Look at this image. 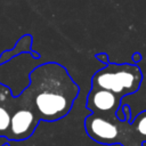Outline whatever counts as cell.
<instances>
[{
  "label": "cell",
  "instance_id": "obj_1",
  "mask_svg": "<svg viewBox=\"0 0 146 146\" xmlns=\"http://www.w3.org/2000/svg\"><path fill=\"white\" fill-rule=\"evenodd\" d=\"M23 92L41 121L55 122L71 112L80 87L66 67L56 62H47L31 71L30 84Z\"/></svg>",
  "mask_w": 146,
  "mask_h": 146
},
{
  "label": "cell",
  "instance_id": "obj_2",
  "mask_svg": "<svg viewBox=\"0 0 146 146\" xmlns=\"http://www.w3.org/2000/svg\"><path fill=\"white\" fill-rule=\"evenodd\" d=\"M143 81L141 70L137 64L108 63L91 78V87L110 90L121 98L138 91Z\"/></svg>",
  "mask_w": 146,
  "mask_h": 146
},
{
  "label": "cell",
  "instance_id": "obj_3",
  "mask_svg": "<svg viewBox=\"0 0 146 146\" xmlns=\"http://www.w3.org/2000/svg\"><path fill=\"white\" fill-rule=\"evenodd\" d=\"M87 135L95 141L104 145L121 144L123 146H143L127 120L120 121L117 117L108 119L91 113L84 119Z\"/></svg>",
  "mask_w": 146,
  "mask_h": 146
},
{
  "label": "cell",
  "instance_id": "obj_4",
  "mask_svg": "<svg viewBox=\"0 0 146 146\" xmlns=\"http://www.w3.org/2000/svg\"><path fill=\"white\" fill-rule=\"evenodd\" d=\"M21 106L11 114L7 138L9 141H22L30 138L41 122L25 94L22 91Z\"/></svg>",
  "mask_w": 146,
  "mask_h": 146
},
{
  "label": "cell",
  "instance_id": "obj_5",
  "mask_svg": "<svg viewBox=\"0 0 146 146\" xmlns=\"http://www.w3.org/2000/svg\"><path fill=\"white\" fill-rule=\"evenodd\" d=\"M122 103V98L114 92L100 88L91 87L87 96L86 107L94 114L108 119L116 117V111Z\"/></svg>",
  "mask_w": 146,
  "mask_h": 146
},
{
  "label": "cell",
  "instance_id": "obj_6",
  "mask_svg": "<svg viewBox=\"0 0 146 146\" xmlns=\"http://www.w3.org/2000/svg\"><path fill=\"white\" fill-rule=\"evenodd\" d=\"M19 106L21 97H15L11 89L0 82V137L7 138L11 114Z\"/></svg>",
  "mask_w": 146,
  "mask_h": 146
},
{
  "label": "cell",
  "instance_id": "obj_7",
  "mask_svg": "<svg viewBox=\"0 0 146 146\" xmlns=\"http://www.w3.org/2000/svg\"><path fill=\"white\" fill-rule=\"evenodd\" d=\"M32 42H33L32 35H31V34H24V35L16 42V44L14 46L13 49L2 51V54L0 55V65L7 63V62L10 60L11 58H14V57H16V56H18V55H21V54H24V52L31 54L34 58H38V59H39V58H40V54L33 51V49H32Z\"/></svg>",
  "mask_w": 146,
  "mask_h": 146
},
{
  "label": "cell",
  "instance_id": "obj_8",
  "mask_svg": "<svg viewBox=\"0 0 146 146\" xmlns=\"http://www.w3.org/2000/svg\"><path fill=\"white\" fill-rule=\"evenodd\" d=\"M130 123L135 133L141 137V140L144 141L146 139V111L140 112L133 120L130 121Z\"/></svg>",
  "mask_w": 146,
  "mask_h": 146
},
{
  "label": "cell",
  "instance_id": "obj_9",
  "mask_svg": "<svg viewBox=\"0 0 146 146\" xmlns=\"http://www.w3.org/2000/svg\"><path fill=\"white\" fill-rule=\"evenodd\" d=\"M95 57H96L100 63H103V64H105V65L110 63V60H108V55H107L106 52H99V54L95 55Z\"/></svg>",
  "mask_w": 146,
  "mask_h": 146
},
{
  "label": "cell",
  "instance_id": "obj_10",
  "mask_svg": "<svg viewBox=\"0 0 146 146\" xmlns=\"http://www.w3.org/2000/svg\"><path fill=\"white\" fill-rule=\"evenodd\" d=\"M131 59H132L133 64H138V63H139V62L143 59V57H141V54H140V52H138V51L133 52V54H132V56H131Z\"/></svg>",
  "mask_w": 146,
  "mask_h": 146
},
{
  "label": "cell",
  "instance_id": "obj_11",
  "mask_svg": "<svg viewBox=\"0 0 146 146\" xmlns=\"http://www.w3.org/2000/svg\"><path fill=\"white\" fill-rule=\"evenodd\" d=\"M6 143H9L8 138H6V137H0V146H2V145L6 144Z\"/></svg>",
  "mask_w": 146,
  "mask_h": 146
},
{
  "label": "cell",
  "instance_id": "obj_12",
  "mask_svg": "<svg viewBox=\"0 0 146 146\" xmlns=\"http://www.w3.org/2000/svg\"><path fill=\"white\" fill-rule=\"evenodd\" d=\"M2 146H10V145H9V143H6V144H3Z\"/></svg>",
  "mask_w": 146,
  "mask_h": 146
}]
</instances>
